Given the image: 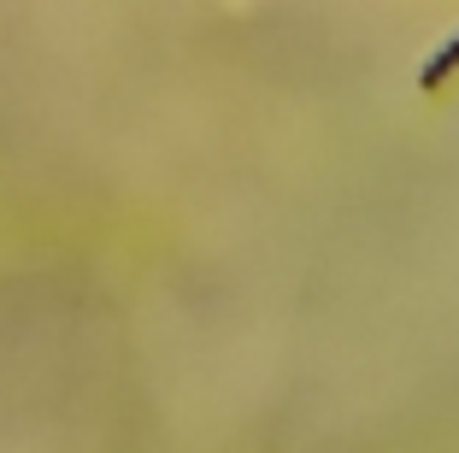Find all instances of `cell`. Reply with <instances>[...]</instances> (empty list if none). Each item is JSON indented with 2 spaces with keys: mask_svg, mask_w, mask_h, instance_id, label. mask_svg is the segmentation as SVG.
Returning <instances> with one entry per match:
<instances>
[{
  "mask_svg": "<svg viewBox=\"0 0 459 453\" xmlns=\"http://www.w3.org/2000/svg\"><path fill=\"white\" fill-rule=\"evenodd\" d=\"M454 65H459V36H454V41H447L442 54H436V59H430V65H424V71H419V89H424V94H436V89H442V83H447V71H454Z\"/></svg>",
  "mask_w": 459,
  "mask_h": 453,
  "instance_id": "cell-1",
  "label": "cell"
}]
</instances>
